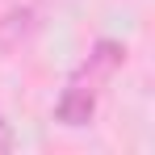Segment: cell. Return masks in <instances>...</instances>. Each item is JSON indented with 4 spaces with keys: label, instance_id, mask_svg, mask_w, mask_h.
I'll return each mask as SVG.
<instances>
[{
    "label": "cell",
    "instance_id": "7a4b0ae2",
    "mask_svg": "<svg viewBox=\"0 0 155 155\" xmlns=\"http://www.w3.org/2000/svg\"><path fill=\"white\" fill-rule=\"evenodd\" d=\"M13 147V130H8V122H0V151H8Z\"/></svg>",
    "mask_w": 155,
    "mask_h": 155
},
{
    "label": "cell",
    "instance_id": "6da1fadb",
    "mask_svg": "<svg viewBox=\"0 0 155 155\" xmlns=\"http://www.w3.org/2000/svg\"><path fill=\"white\" fill-rule=\"evenodd\" d=\"M92 113H97V97H92V88H67L63 97H59V105H54V117L63 122V126H88L92 122Z\"/></svg>",
    "mask_w": 155,
    "mask_h": 155
}]
</instances>
